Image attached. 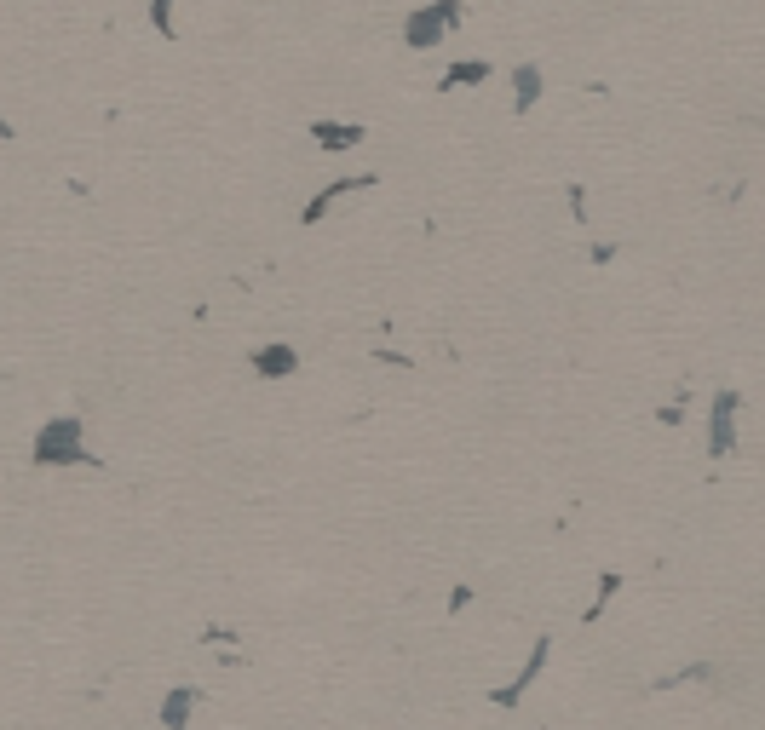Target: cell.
Segmentation results:
<instances>
[{
  "label": "cell",
  "instance_id": "8992f818",
  "mask_svg": "<svg viewBox=\"0 0 765 730\" xmlns=\"http://www.w3.org/2000/svg\"><path fill=\"white\" fill-rule=\"evenodd\" d=\"M248 368H254L259 380H288V374H300V351H294L288 340L254 345V351H248Z\"/></svg>",
  "mask_w": 765,
  "mask_h": 730
},
{
  "label": "cell",
  "instance_id": "52a82bcc",
  "mask_svg": "<svg viewBox=\"0 0 765 730\" xmlns=\"http://www.w3.org/2000/svg\"><path fill=\"white\" fill-rule=\"evenodd\" d=\"M196 702H202V690H196V685H173L162 696V730H190Z\"/></svg>",
  "mask_w": 765,
  "mask_h": 730
},
{
  "label": "cell",
  "instance_id": "277c9868",
  "mask_svg": "<svg viewBox=\"0 0 765 730\" xmlns=\"http://www.w3.org/2000/svg\"><path fill=\"white\" fill-rule=\"evenodd\" d=\"M547 656H553V639H535V650L524 656V667H518V673H512V679H507L501 690H489V702H495V708H518V702H524V690H530L535 679H541Z\"/></svg>",
  "mask_w": 765,
  "mask_h": 730
},
{
  "label": "cell",
  "instance_id": "9c48e42d",
  "mask_svg": "<svg viewBox=\"0 0 765 730\" xmlns=\"http://www.w3.org/2000/svg\"><path fill=\"white\" fill-rule=\"evenodd\" d=\"M541 92H547V81H541V69H535V64L512 69V110H518V115H530L535 104H541Z\"/></svg>",
  "mask_w": 765,
  "mask_h": 730
},
{
  "label": "cell",
  "instance_id": "30bf717a",
  "mask_svg": "<svg viewBox=\"0 0 765 730\" xmlns=\"http://www.w3.org/2000/svg\"><path fill=\"white\" fill-rule=\"evenodd\" d=\"M311 138L323 150H351V144H363V127L357 121H311Z\"/></svg>",
  "mask_w": 765,
  "mask_h": 730
},
{
  "label": "cell",
  "instance_id": "5b68a950",
  "mask_svg": "<svg viewBox=\"0 0 765 730\" xmlns=\"http://www.w3.org/2000/svg\"><path fill=\"white\" fill-rule=\"evenodd\" d=\"M374 184V173H357V179H328L323 190H317V196H311V202L300 207V225H323L328 219V207L334 202H346V196H357V190H369Z\"/></svg>",
  "mask_w": 765,
  "mask_h": 730
},
{
  "label": "cell",
  "instance_id": "7c38bea8",
  "mask_svg": "<svg viewBox=\"0 0 765 730\" xmlns=\"http://www.w3.org/2000/svg\"><path fill=\"white\" fill-rule=\"evenodd\" d=\"M150 23H156L162 35H173V0H150Z\"/></svg>",
  "mask_w": 765,
  "mask_h": 730
},
{
  "label": "cell",
  "instance_id": "7a4b0ae2",
  "mask_svg": "<svg viewBox=\"0 0 765 730\" xmlns=\"http://www.w3.org/2000/svg\"><path fill=\"white\" fill-rule=\"evenodd\" d=\"M461 23V0H432V6H415L409 18H403V46H415V52H432V46L449 35Z\"/></svg>",
  "mask_w": 765,
  "mask_h": 730
},
{
  "label": "cell",
  "instance_id": "3957f363",
  "mask_svg": "<svg viewBox=\"0 0 765 730\" xmlns=\"http://www.w3.org/2000/svg\"><path fill=\"white\" fill-rule=\"evenodd\" d=\"M737 409H742V397L731 386L714 391V403H708V460L737 455Z\"/></svg>",
  "mask_w": 765,
  "mask_h": 730
},
{
  "label": "cell",
  "instance_id": "6da1fadb",
  "mask_svg": "<svg viewBox=\"0 0 765 730\" xmlns=\"http://www.w3.org/2000/svg\"><path fill=\"white\" fill-rule=\"evenodd\" d=\"M29 460H35V466H98L93 449H87V426H81L75 414L47 420V426L35 432V443H29Z\"/></svg>",
  "mask_w": 765,
  "mask_h": 730
},
{
  "label": "cell",
  "instance_id": "ba28073f",
  "mask_svg": "<svg viewBox=\"0 0 765 730\" xmlns=\"http://www.w3.org/2000/svg\"><path fill=\"white\" fill-rule=\"evenodd\" d=\"M489 75H495V64L489 58H461V64H449L438 75V92H461V87H489Z\"/></svg>",
  "mask_w": 765,
  "mask_h": 730
},
{
  "label": "cell",
  "instance_id": "8fae6325",
  "mask_svg": "<svg viewBox=\"0 0 765 730\" xmlns=\"http://www.w3.org/2000/svg\"><path fill=\"white\" fill-rule=\"evenodd\" d=\"M616 593H622V575L610 570V575H604V581H599V598H593V610H587V621H599V616H604V604H610V598H616Z\"/></svg>",
  "mask_w": 765,
  "mask_h": 730
}]
</instances>
